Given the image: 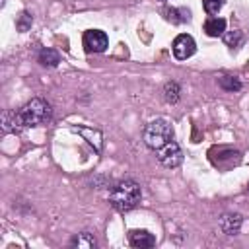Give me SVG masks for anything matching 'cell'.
<instances>
[{"instance_id": "1", "label": "cell", "mask_w": 249, "mask_h": 249, "mask_svg": "<svg viewBox=\"0 0 249 249\" xmlns=\"http://www.w3.org/2000/svg\"><path fill=\"white\" fill-rule=\"evenodd\" d=\"M142 198V189L136 181L132 179H124L119 181L117 185L111 187L109 191V204L117 210V212H128L134 210L140 204Z\"/></svg>"}, {"instance_id": "2", "label": "cell", "mask_w": 249, "mask_h": 249, "mask_svg": "<svg viewBox=\"0 0 249 249\" xmlns=\"http://www.w3.org/2000/svg\"><path fill=\"white\" fill-rule=\"evenodd\" d=\"M16 115H18L19 126L21 128H27V126H39V124L49 123L51 121V115H53V109H51V103L47 99L33 97L21 109H18Z\"/></svg>"}, {"instance_id": "3", "label": "cell", "mask_w": 249, "mask_h": 249, "mask_svg": "<svg viewBox=\"0 0 249 249\" xmlns=\"http://www.w3.org/2000/svg\"><path fill=\"white\" fill-rule=\"evenodd\" d=\"M169 140H173V126L165 119H156L144 128V142L150 150H160Z\"/></svg>"}, {"instance_id": "4", "label": "cell", "mask_w": 249, "mask_h": 249, "mask_svg": "<svg viewBox=\"0 0 249 249\" xmlns=\"http://www.w3.org/2000/svg\"><path fill=\"white\" fill-rule=\"evenodd\" d=\"M156 156H158L160 163L163 167H169V169L179 167L183 163V150H181V146L175 140H169L165 146H161L160 150H156Z\"/></svg>"}, {"instance_id": "5", "label": "cell", "mask_w": 249, "mask_h": 249, "mask_svg": "<svg viewBox=\"0 0 249 249\" xmlns=\"http://www.w3.org/2000/svg\"><path fill=\"white\" fill-rule=\"evenodd\" d=\"M171 51H173V56H175L177 60H187L189 56L195 54L196 43H195V39H193L189 33H181V35L175 37V41H173V45H171Z\"/></svg>"}, {"instance_id": "6", "label": "cell", "mask_w": 249, "mask_h": 249, "mask_svg": "<svg viewBox=\"0 0 249 249\" xmlns=\"http://www.w3.org/2000/svg\"><path fill=\"white\" fill-rule=\"evenodd\" d=\"M84 47L88 53H103L109 47V37L101 29H89L84 33Z\"/></svg>"}, {"instance_id": "7", "label": "cell", "mask_w": 249, "mask_h": 249, "mask_svg": "<svg viewBox=\"0 0 249 249\" xmlns=\"http://www.w3.org/2000/svg\"><path fill=\"white\" fill-rule=\"evenodd\" d=\"M241 224H243V218H241V214H237V212H228V214H224V216L220 218V230H222L226 235H235V233H239Z\"/></svg>"}, {"instance_id": "8", "label": "cell", "mask_w": 249, "mask_h": 249, "mask_svg": "<svg viewBox=\"0 0 249 249\" xmlns=\"http://www.w3.org/2000/svg\"><path fill=\"white\" fill-rule=\"evenodd\" d=\"M128 243L138 249H148L156 245V237L148 230H132L128 231Z\"/></svg>"}, {"instance_id": "9", "label": "cell", "mask_w": 249, "mask_h": 249, "mask_svg": "<svg viewBox=\"0 0 249 249\" xmlns=\"http://www.w3.org/2000/svg\"><path fill=\"white\" fill-rule=\"evenodd\" d=\"M204 33L208 37H220L226 33V19L224 18H218V16H210L206 21H204Z\"/></svg>"}, {"instance_id": "10", "label": "cell", "mask_w": 249, "mask_h": 249, "mask_svg": "<svg viewBox=\"0 0 249 249\" xmlns=\"http://www.w3.org/2000/svg\"><path fill=\"white\" fill-rule=\"evenodd\" d=\"M165 18L171 23H187V21H191V12H189V8H167Z\"/></svg>"}, {"instance_id": "11", "label": "cell", "mask_w": 249, "mask_h": 249, "mask_svg": "<svg viewBox=\"0 0 249 249\" xmlns=\"http://www.w3.org/2000/svg\"><path fill=\"white\" fill-rule=\"evenodd\" d=\"M37 60L43 64V66H49V68H54V66H58V62H60V54L54 51V49H41L39 51V56H37Z\"/></svg>"}, {"instance_id": "12", "label": "cell", "mask_w": 249, "mask_h": 249, "mask_svg": "<svg viewBox=\"0 0 249 249\" xmlns=\"http://www.w3.org/2000/svg\"><path fill=\"white\" fill-rule=\"evenodd\" d=\"M70 245L72 247H78V249H93L97 245V241H95V237L89 231H82V233H78V235L72 237Z\"/></svg>"}, {"instance_id": "13", "label": "cell", "mask_w": 249, "mask_h": 249, "mask_svg": "<svg viewBox=\"0 0 249 249\" xmlns=\"http://www.w3.org/2000/svg\"><path fill=\"white\" fill-rule=\"evenodd\" d=\"M21 126L18 123V115L16 111H4L2 113V130L4 132H18Z\"/></svg>"}, {"instance_id": "14", "label": "cell", "mask_w": 249, "mask_h": 249, "mask_svg": "<svg viewBox=\"0 0 249 249\" xmlns=\"http://www.w3.org/2000/svg\"><path fill=\"white\" fill-rule=\"evenodd\" d=\"M224 43H226L230 49H239V47L245 43V35H243V31H239V29L226 31V33H224Z\"/></svg>"}, {"instance_id": "15", "label": "cell", "mask_w": 249, "mask_h": 249, "mask_svg": "<svg viewBox=\"0 0 249 249\" xmlns=\"http://www.w3.org/2000/svg\"><path fill=\"white\" fill-rule=\"evenodd\" d=\"M179 93H181V88L177 82H167L163 86V99L167 103H177L179 101Z\"/></svg>"}, {"instance_id": "16", "label": "cell", "mask_w": 249, "mask_h": 249, "mask_svg": "<svg viewBox=\"0 0 249 249\" xmlns=\"http://www.w3.org/2000/svg\"><path fill=\"white\" fill-rule=\"evenodd\" d=\"M218 84H220V88L226 89V91H239V89H241V82H239V78H235V76H222V78L218 80Z\"/></svg>"}, {"instance_id": "17", "label": "cell", "mask_w": 249, "mask_h": 249, "mask_svg": "<svg viewBox=\"0 0 249 249\" xmlns=\"http://www.w3.org/2000/svg\"><path fill=\"white\" fill-rule=\"evenodd\" d=\"M202 6H204V12L208 16H216L222 6H224V0H202Z\"/></svg>"}, {"instance_id": "18", "label": "cell", "mask_w": 249, "mask_h": 249, "mask_svg": "<svg viewBox=\"0 0 249 249\" xmlns=\"http://www.w3.org/2000/svg\"><path fill=\"white\" fill-rule=\"evenodd\" d=\"M31 23H33V18H31V14H27V12H21V14H19V18H18V21H16V27H18L19 31H27V29L31 27Z\"/></svg>"}, {"instance_id": "19", "label": "cell", "mask_w": 249, "mask_h": 249, "mask_svg": "<svg viewBox=\"0 0 249 249\" xmlns=\"http://www.w3.org/2000/svg\"><path fill=\"white\" fill-rule=\"evenodd\" d=\"M247 189H249V187H247Z\"/></svg>"}]
</instances>
